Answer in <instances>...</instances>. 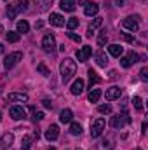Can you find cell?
I'll use <instances>...</instances> for the list:
<instances>
[{"instance_id": "1", "label": "cell", "mask_w": 148, "mask_h": 150, "mask_svg": "<svg viewBox=\"0 0 148 150\" xmlns=\"http://www.w3.org/2000/svg\"><path fill=\"white\" fill-rule=\"evenodd\" d=\"M75 72H77V65H75V61L72 59V58H65V59L61 61V65H59V74H61V82H63V84L70 82V80L73 79Z\"/></svg>"}, {"instance_id": "2", "label": "cell", "mask_w": 148, "mask_h": 150, "mask_svg": "<svg viewBox=\"0 0 148 150\" xmlns=\"http://www.w3.org/2000/svg\"><path fill=\"white\" fill-rule=\"evenodd\" d=\"M26 9H28V0H16L7 7V16H9V19H14L18 14L25 12Z\"/></svg>"}, {"instance_id": "3", "label": "cell", "mask_w": 148, "mask_h": 150, "mask_svg": "<svg viewBox=\"0 0 148 150\" xmlns=\"http://www.w3.org/2000/svg\"><path fill=\"white\" fill-rule=\"evenodd\" d=\"M125 124H131V117H129V113H125V112L117 113V115H113L110 119V126L113 129H122Z\"/></svg>"}, {"instance_id": "4", "label": "cell", "mask_w": 148, "mask_h": 150, "mask_svg": "<svg viewBox=\"0 0 148 150\" xmlns=\"http://www.w3.org/2000/svg\"><path fill=\"white\" fill-rule=\"evenodd\" d=\"M105 126H106L105 119H103V117H98V119L91 124V136H92V138H99V136L103 134V131H105Z\"/></svg>"}, {"instance_id": "5", "label": "cell", "mask_w": 148, "mask_h": 150, "mask_svg": "<svg viewBox=\"0 0 148 150\" xmlns=\"http://www.w3.org/2000/svg\"><path fill=\"white\" fill-rule=\"evenodd\" d=\"M23 59V52H19V51H16V52H11L5 59H4V67L7 68V70H11L12 67H16L19 61Z\"/></svg>"}, {"instance_id": "6", "label": "cell", "mask_w": 148, "mask_h": 150, "mask_svg": "<svg viewBox=\"0 0 148 150\" xmlns=\"http://www.w3.org/2000/svg\"><path fill=\"white\" fill-rule=\"evenodd\" d=\"M42 47H44V51L45 52H52L54 51V47H56V38L52 33H45L44 38H42Z\"/></svg>"}, {"instance_id": "7", "label": "cell", "mask_w": 148, "mask_h": 150, "mask_svg": "<svg viewBox=\"0 0 148 150\" xmlns=\"http://www.w3.org/2000/svg\"><path fill=\"white\" fill-rule=\"evenodd\" d=\"M138 59H140V56L134 52V51H131L127 56H124V58H120V65L124 67V68H129V67H132L134 63H138Z\"/></svg>"}, {"instance_id": "8", "label": "cell", "mask_w": 148, "mask_h": 150, "mask_svg": "<svg viewBox=\"0 0 148 150\" xmlns=\"http://www.w3.org/2000/svg\"><path fill=\"white\" fill-rule=\"evenodd\" d=\"M122 25H124V28H127V30H131V32H138V30H140L138 18H134V16H127V18L122 21Z\"/></svg>"}, {"instance_id": "9", "label": "cell", "mask_w": 148, "mask_h": 150, "mask_svg": "<svg viewBox=\"0 0 148 150\" xmlns=\"http://www.w3.org/2000/svg\"><path fill=\"white\" fill-rule=\"evenodd\" d=\"M7 101H11V103H26L28 101V94L26 93H9L7 94Z\"/></svg>"}, {"instance_id": "10", "label": "cell", "mask_w": 148, "mask_h": 150, "mask_svg": "<svg viewBox=\"0 0 148 150\" xmlns=\"http://www.w3.org/2000/svg\"><path fill=\"white\" fill-rule=\"evenodd\" d=\"M92 54V47L91 45H84V47H80L78 51H77V59H78V63H84V61H87V58Z\"/></svg>"}, {"instance_id": "11", "label": "cell", "mask_w": 148, "mask_h": 150, "mask_svg": "<svg viewBox=\"0 0 148 150\" xmlns=\"http://www.w3.org/2000/svg\"><path fill=\"white\" fill-rule=\"evenodd\" d=\"M9 115H11L14 120H23V119H26V110H25L23 107H11Z\"/></svg>"}, {"instance_id": "12", "label": "cell", "mask_w": 148, "mask_h": 150, "mask_svg": "<svg viewBox=\"0 0 148 150\" xmlns=\"http://www.w3.org/2000/svg\"><path fill=\"white\" fill-rule=\"evenodd\" d=\"M58 136H59V127H58L56 124H51V126L47 127V131H45V140H47V142H56Z\"/></svg>"}, {"instance_id": "13", "label": "cell", "mask_w": 148, "mask_h": 150, "mask_svg": "<svg viewBox=\"0 0 148 150\" xmlns=\"http://www.w3.org/2000/svg\"><path fill=\"white\" fill-rule=\"evenodd\" d=\"M120 96H122V89L117 87V86H113V87H110V89H106V93H105L106 101H113V100H117V98H120Z\"/></svg>"}, {"instance_id": "14", "label": "cell", "mask_w": 148, "mask_h": 150, "mask_svg": "<svg viewBox=\"0 0 148 150\" xmlns=\"http://www.w3.org/2000/svg\"><path fill=\"white\" fill-rule=\"evenodd\" d=\"M14 142V134L12 133H5L2 138H0V150H7Z\"/></svg>"}, {"instance_id": "15", "label": "cell", "mask_w": 148, "mask_h": 150, "mask_svg": "<svg viewBox=\"0 0 148 150\" xmlns=\"http://www.w3.org/2000/svg\"><path fill=\"white\" fill-rule=\"evenodd\" d=\"M49 23L52 25V26H65V18L61 16V14H58V12H52L51 14V18H49Z\"/></svg>"}, {"instance_id": "16", "label": "cell", "mask_w": 148, "mask_h": 150, "mask_svg": "<svg viewBox=\"0 0 148 150\" xmlns=\"http://www.w3.org/2000/svg\"><path fill=\"white\" fill-rule=\"evenodd\" d=\"M101 23H103V18H94V21L87 26V37H92L94 32L98 30V26H101Z\"/></svg>"}, {"instance_id": "17", "label": "cell", "mask_w": 148, "mask_h": 150, "mask_svg": "<svg viewBox=\"0 0 148 150\" xmlns=\"http://www.w3.org/2000/svg\"><path fill=\"white\" fill-rule=\"evenodd\" d=\"M94 59H96V63H98L99 67H103V68L108 65V56H106L103 51H98V52L94 54Z\"/></svg>"}, {"instance_id": "18", "label": "cell", "mask_w": 148, "mask_h": 150, "mask_svg": "<svg viewBox=\"0 0 148 150\" xmlns=\"http://www.w3.org/2000/svg\"><path fill=\"white\" fill-rule=\"evenodd\" d=\"M59 7H61L65 12H73L75 7H77V4H75V0H61V2H59Z\"/></svg>"}, {"instance_id": "19", "label": "cell", "mask_w": 148, "mask_h": 150, "mask_svg": "<svg viewBox=\"0 0 148 150\" xmlns=\"http://www.w3.org/2000/svg\"><path fill=\"white\" fill-rule=\"evenodd\" d=\"M72 94H75V96H78V94H82V91H84V80L82 79H77L73 84H72Z\"/></svg>"}, {"instance_id": "20", "label": "cell", "mask_w": 148, "mask_h": 150, "mask_svg": "<svg viewBox=\"0 0 148 150\" xmlns=\"http://www.w3.org/2000/svg\"><path fill=\"white\" fill-rule=\"evenodd\" d=\"M98 11H99V5H98V4H94V2H89V4L85 5V9H84L85 16H96V14H98Z\"/></svg>"}, {"instance_id": "21", "label": "cell", "mask_w": 148, "mask_h": 150, "mask_svg": "<svg viewBox=\"0 0 148 150\" xmlns=\"http://www.w3.org/2000/svg\"><path fill=\"white\" fill-rule=\"evenodd\" d=\"M108 51H110V54L113 58H120L122 52H124V47L118 45V44H110V45H108Z\"/></svg>"}, {"instance_id": "22", "label": "cell", "mask_w": 148, "mask_h": 150, "mask_svg": "<svg viewBox=\"0 0 148 150\" xmlns=\"http://www.w3.org/2000/svg\"><path fill=\"white\" fill-rule=\"evenodd\" d=\"M72 119H73V113L70 108H65V110H61L59 113V120L63 122V124H68V122H72Z\"/></svg>"}, {"instance_id": "23", "label": "cell", "mask_w": 148, "mask_h": 150, "mask_svg": "<svg viewBox=\"0 0 148 150\" xmlns=\"http://www.w3.org/2000/svg\"><path fill=\"white\" fill-rule=\"evenodd\" d=\"M87 75H89V86H91V89H92V86H96V84H99L101 82V79H99V75L96 74L92 68L87 72Z\"/></svg>"}, {"instance_id": "24", "label": "cell", "mask_w": 148, "mask_h": 150, "mask_svg": "<svg viewBox=\"0 0 148 150\" xmlns=\"http://www.w3.org/2000/svg\"><path fill=\"white\" fill-rule=\"evenodd\" d=\"M51 4H52V0H35V5H37V9L40 11V12L47 11Z\"/></svg>"}, {"instance_id": "25", "label": "cell", "mask_w": 148, "mask_h": 150, "mask_svg": "<svg viewBox=\"0 0 148 150\" xmlns=\"http://www.w3.org/2000/svg\"><path fill=\"white\" fill-rule=\"evenodd\" d=\"M87 98H89V101H91V103H98V100L101 98V91H99V89H91Z\"/></svg>"}, {"instance_id": "26", "label": "cell", "mask_w": 148, "mask_h": 150, "mask_svg": "<svg viewBox=\"0 0 148 150\" xmlns=\"http://www.w3.org/2000/svg\"><path fill=\"white\" fill-rule=\"evenodd\" d=\"M96 150H113V142L111 140H103L98 143Z\"/></svg>"}, {"instance_id": "27", "label": "cell", "mask_w": 148, "mask_h": 150, "mask_svg": "<svg viewBox=\"0 0 148 150\" xmlns=\"http://www.w3.org/2000/svg\"><path fill=\"white\" fill-rule=\"evenodd\" d=\"M32 143H33V138H32V136H23L21 150H30V149H32Z\"/></svg>"}, {"instance_id": "28", "label": "cell", "mask_w": 148, "mask_h": 150, "mask_svg": "<svg viewBox=\"0 0 148 150\" xmlns=\"http://www.w3.org/2000/svg\"><path fill=\"white\" fill-rule=\"evenodd\" d=\"M28 30H30V25H28V21H19L18 23V33L21 35V33H28Z\"/></svg>"}, {"instance_id": "29", "label": "cell", "mask_w": 148, "mask_h": 150, "mask_svg": "<svg viewBox=\"0 0 148 150\" xmlns=\"http://www.w3.org/2000/svg\"><path fill=\"white\" fill-rule=\"evenodd\" d=\"M30 112H32V120L33 122H38V120L44 119V112H37L35 107H30Z\"/></svg>"}, {"instance_id": "30", "label": "cell", "mask_w": 148, "mask_h": 150, "mask_svg": "<svg viewBox=\"0 0 148 150\" xmlns=\"http://www.w3.org/2000/svg\"><path fill=\"white\" fill-rule=\"evenodd\" d=\"M80 133H82V126H80L78 122H72V124H70V134L78 136Z\"/></svg>"}, {"instance_id": "31", "label": "cell", "mask_w": 148, "mask_h": 150, "mask_svg": "<svg viewBox=\"0 0 148 150\" xmlns=\"http://www.w3.org/2000/svg\"><path fill=\"white\" fill-rule=\"evenodd\" d=\"M77 26H78V18H70V19L66 21V28H68L70 32H73Z\"/></svg>"}, {"instance_id": "32", "label": "cell", "mask_w": 148, "mask_h": 150, "mask_svg": "<svg viewBox=\"0 0 148 150\" xmlns=\"http://www.w3.org/2000/svg\"><path fill=\"white\" fill-rule=\"evenodd\" d=\"M132 105H134L136 110H140V112L143 110V100H141L140 96H134V98H132Z\"/></svg>"}, {"instance_id": "33", "label": "cell", "mask_w": 148, "mask_h": 150, "mask_svg": "<svg viewBox=\"0 0 148 150\" xmlns=\"http://www.w3.org/2000/svg\"><path fill=\"white\" fill-rule=\"evenodd\" d=\"M37 70H38V72H40L42 75H44V77H49V75H51V70H49V68H47V67H45L44 63H38Z\"/></svg>"}, {"instance_id": "34", "label": "cell", "mask_w": 148, "mask_h": 150, "mask_svg": "<svg viewBox=\"0 0 148 150\" xmlns=\"http://www.w3.org/2000/svg\"><path fill=\"white\" fill-rule=\"evenodd\" d=\"M5 37H7V40H9V42H18V40L21 38V35H19L18 32H9Z\"/></svg>"}, {"instance_id": "35", "label": "cell", "mask_w": 148, "mask_h": 150, "mask_svg": "<svg viewBox=\"0 0 148 150\" xmlns=\"http://www.w3.org/2000/svg\"><path fill=\"white\" fill-rule=\"evenodd\" d=\"M106 42H108V35H106V32L103 30L101 35L98 37V44H99V45H106Z\"/></svg>"}, {"instance_id": "36", "label": "cell", "mask_w": 148, "mask_h": 150, "mask_svg": "<svg viewBox=\"0 0 148 150\" xmlns=\"http://www.w3.org/2000/svg\"><path fill=\"white\" fill-rule=\"evenodd\" d=\"M66 35H68V37L72 38L73 42H77V44H80V42H82V37H80V35H77V33H73V32H68Z\"/></svg>"}, {"instance_id": "37", "label": "cell", "mask_w": 148, "mask_h": 150, "mask_svg": "<svg viewBox=\"0 0 148 150\" xmlns=\"http://www.w3.org/2000/svg\"><path fill=\"white\" fill-rule=\"evenodd\" d=\"M98 110H99V113H110L111 112V107L108 105V103H106V105H99V108H98Z\"/></svg>"}, {"instance_id": "38", "label": "cell", "mask_w": 148, "mask_h": 150, "mask_svg": "<svg viewBox=\"0 0 148 150\" xmlns=\"http://www.w3.org/2000/svg\"><path fill=\"white\" fill-rule=\"evenodd\" d=\"M140 77H141V80H143V82H147V80H148V68H147V67H145V68H141Z\"/></svg>"}, {"instance_id": "39", "label": "cell", "mask_w": 148, "mask_h": 150, "mask_svg": "<svg viewBox=\"0 0 148 150\" xmlns=\"http://www.w3.org/2000/svg\"><path fill=\"white\" fill-rule=\"evenodd\" d=\"M120 37L124 38V40H127V42H134V37H131V35H127V33H120Z\"/></svg>"}, {"instance_id": "40", "label": "cell", "mask_w": 148, "mask_h": 150, "mask_svg": "<svg viewBox=\"0 0 148 150\" xmlns=\"http://www.w3.org/2000/svg\"><path fill=\"white\" fill-rule=\"evenodd\" d=\"M42 103H44V107H45V108H52V103H51L49 100H44Z\"/></svg>"}, {"instance_id": "41", "label": "cell", "mask_w": 148, "mask_h": 150, "mask_svg": "<svg viewBox=\"0 0 148 150\" xmlns=\"http://www.w3.org/2000/svg\"><path fill=\"white\" fill-rule=\"evenodd\" d=\"M108 77H110V79H117V72H115V70H110Z\"/></svg>"}, {"instance_id": "42", "label": "cell", "mask_w": 148, "mask_h": 150, "mask_svg": "<svg viewBox=\"0 0 148 150\" xmlns=\"http://www.w3.org/2000/svg\"><path fill=\"white\" fill-rule=\"evenodd\" d=\"M141 133H143V134L147 133V122H143V126H141Z\"/></svg>"}, {"instance_id": "43", "label": "cell", "mask_w": 148, "mask_h": 150, "mask_svg": "<svg viewBox=\"0 0 148 150\" xmlns=\"http://www.w3.org/2000/svg\"><path fill=\"white\" fill-rule=\"evenodd\" d=\"M124 4H125V0H117V5H118V7H122Z\"/></svg>"}, {"instance_id": "44", "label": "cell", "mask_w": 148, "mask_h": 150, "mask_svg": "<svg viewBox=\"0 0 148 150\" xmlns=\"http://www.w3.org/2000/svg\"><path fill=\"white\" fill-rule=\"evenodd\" d=\"M0 54H4V44H0Z\"/></svg>"}, {"instance_id": "45", "label": "cell", "mask_w": 148, "mask_h": 150, "mask_svg": "<svg viewBox=\"0 0 148 150\" xmlns=\"http://www.w3.org/2000/svg\"><path fill=\"white\" fill-rule=\"evenodd\" d=\"M2 32H4V26H2V25H0V33H2Z\"/></svg>"}, {"instance_id": "46", "label": "cell", "mask_w": 148, "mask_h": 150, "mask_svg": "<svg viewBox=\"0 0 148 150\" xmlns=\"http://www.w3.org/2000/svg\"><path fill=\"white\" fill-rule=\"evenodd\" d=\"M0 122H2V112H0Z\"/></svg>"}, {"instance_id": "47", "label": "cell", "mask_w": 148, "mask_h": 150, "mask_svg": "<svg viewBox=\"0 0 148 150\" xmlns=\"http://www.w3.org/2000/svg\"><path fill=\"white\" fill-rule=\"evenodd\" d=\"M49 150H56V149H49Z\"/></svg>"}, {"instance_id": "48", "label": "cell", "mask_w": 148, "mask_h": 150, "mask_svg": "<svg viewBox=\"0 0 148 150\" xmlns=\"http://www.w3.org/2000/svg\"><path fill=\"white\" fill-rule=\"evenodd\" d=\"M78 2H84V0H78Z\"/></svg>"}, {"instance_id": "49", "label": "cell", "mask_w": 148, "mask_h": 150, "mask_svg": "<svg viewBox=\"0 0 148 150\" xmlns=\"http://www.w3.org/2000/svg\"><path fill=\"white\" fill-rule=\"evenodd\" d=\"M77 150H80V149H77Z\"/></svg>"}, {"instance_id": "50", "label": "cell", "mask_w": 148, "mask_h": 150, "mask_svg": "<svg viewBox=\"0 0 148 150\" xmlns=\"http://www.w3.org/2000/svg\"><path fill=\"white\" fill-rule=\"evenodd\" d=\"M138 150H141V149H138Z\"/></svg>"}]
</instances>
